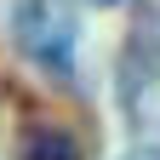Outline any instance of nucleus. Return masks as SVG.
Returning a JSON list of instances; mask_svg holds the SVG:
<instances>
[{
	"label": "nucleus",
	"instance_id": "obj_3",
	"mask_svg": "<svg viewBox=\"0 0 160 160\" xmlns=\"http://www.w3.org/2000/svg\"><path fill=\"white\" fill-rule=\"evenodd\" d=\"M126 160H160V149H132Z\"/></svg>",
	"mask_w": 160,
	"mask_h": 160
},
{
	"label": "nucleus",
	"instance_id": "obj_4",
	"mask_svg": "<svg viewBox=\"0 0 160 160\" xmlns=\"http://www.w3.org/2000/svg\"><path fill=\"white\" fill-rule=\"evenodd\" d=\"M97 6H120V0H97Z\"/></svg>",
	"mask_w": 160,
	"mask_h": 160
},
{
	"label": "nucleus",
	"instance_id": "obj_1",
	"mask_svg": "<svg viewBox=\"0 0 160 160\" xmlns=\"http://www.w3.org/2000/svg\"><path fill=\"white\" fill-rule=\"evenodd\" d=\"M12 34L23 57L46 74H74V12L63 0H17Z\"/></svg>",
	"mask_w": 160,
	"mask_h": 160
},
{
	"label": "nucleus",
	"instance_id": "obj_2",
	"mask_svg": "<svg viewBox=\"0 0 160 160\" xmlns=\"http://www.w3.org/2000/svg\"><path fill=\"white\" fill-rule=\"evenodd\" d=\"M17 160H80V143H74L69 132L46 126V132H29V137H23Z\"/></svg>",
	"mask_w": 160,
	"mask_h": 160
}]
</instances>
